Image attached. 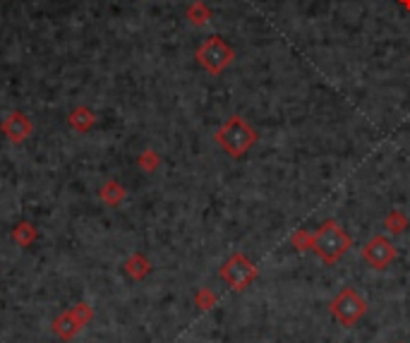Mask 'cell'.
<instances>
[{
	"instance_id": "cell-1",
	"label": "cell",
	"mask_w": 410,
	"mask_h": 343,
	"mask_svg": "<svg viewBox=\"0 0 410 343\" xmlns=\"http://www.w3.org/2000/svg\"><path fill=\"white\" fill-rule=\"evenodd\" d=\"M353 240L351 235L341 228V223H336L334 218L324 221L317 228V233L310 238V250H314V255L319 257L324 264H336L341 262L351 250Z\"/></svg>"
},
{
	"instance_id": "cell-2",
	"label": "cell",
	"mask_w": 410,
	"mask_h": 343,
	"mask_svg": "<svg viewBox=\"0 0 410 343\" xmlns=\"http://www.w3.org/2000/svg\"><path fill=\"white\" fill-rule=\"evenodd\" d=\"M216 142L221 144L230 156H243L245 151L257 142V132L252 130L240 115H233L226 125L216 132Z\"/></svg>"
},
{
	"instance_id": "cell-3",
	"label": "cell",
	"mask_w": 410,
	"mask_h": 343,
	"mask_svg": "<svg viewBox=\"0 0 410 343\" xmlns=\"http://www.w3.org/2000/svg\"><path fill=\"white\" fill-rule=\"evenodd\" d=\"M329 310H331V317H334L341 327L351 329L367 314V300H365L355 288H344L334 300H331Z\"/></svg>"
},
{
	"instance_id": "cell-4",
	"label": "cell",
	"mask_w": 410,
	"mask_h": 343,
	"mask_svg": "<svg viewBox=\"0 0 410 343\" xmlns=\"http://www.w3.org/2000/svg\"><path fill=\"white\" fill-rule=\"evenodd\" d=\"M197 60L209 72L218 75V72L226 70L230 65V60H233V48H230L221 36H211V38H206V41L202 43V48L197 50Z\"/></svg>"
},
{
	"instance_id": "cell-5",
	"label": "cell",
	"mask_w": 410,
	"mask_h": 343,
	"mask_svg": "<svg viewBox=\"0 0 410 343\" xmlns=\"http://www.w3.org/2000/svg\"><path fill=\"white\" fill-rule=\"evenodd\" d=\"M221 276L233 290H245L247 286H250L252 281L257 279V267L250 260H247L245 255L235 252V255L230 257L226 264H223Z\"/></svg>"
},
{
	"instance_id": "cell-6",
	"label": "cell",
	"mask_w": 410,
	"mask_h": 343,
	"mask_svg": "<svg viewBox=\"0 0 410 343\" xmlns=\"http://www.w3.org/2000/svg\"><path fill=\"white\" fill-rule=\"evenodd\" d=\"M396 245L391 243L386 235H374L369 238L362 247V260L372 269H386L391 262L396 260Z\"/></svg>"
},
{
	"instance_id": "cell-7",
	"label": "cell",
	"mask_w": 410,
	"mask_h": 343,
	"mask_svg": "<svg viewBox=\"0 0 410 343\" xmlns=\"http://www.w3.org/2000/svg\"><path fill=\"white\" fill-rule=\"evenodd\" d=\"M5 132H8L13 139H24L27 132H29V122L24 120V115L22 113H13L10 115V120L5 122Z\"/></svg>"
},
{
	"instance_id": "cell-8",
	"label": "cell",
	"mask_w": 410,
	"mask_h": 343,
	"mask_svg": "<svg viewBox=\"0 0 410 343\" xmlns=\"http://www.w3.org/2000/svg\"><path fill=\"white\" fill-rule=\"evenodd\" d=\"M408 226V218L403 216L401 211H391L389 216H386V228L391 230V233H403Z\"/></svg>"
},
{
	"instance_id": "cell-9",
	"label": "cell",
	"mask_w": 410,
	"mask_h": 343,
	"mask_svg": "<svg viewBox=\"0 0 410 343\" xmlns=\"http://www.w3.org/2000/svg\"><path fill=\"white\" fill-rule=\"evenodd\" d=\"M92 122H94V115L89 113L87 108H80V111H75V113H72V125H77L80 130H87Z\"/></svg>"
},
{
	"instance_id": "cell-10",
	"label": "cell",
	"mask_w": 410,
	"mask_h": 343,
	"mask_svg": "<svg viewBox=\"0 0 410 343\" xmlns=\"http://www.w3.org/2000/svg\"><path fill=\"white\" fill-rule=\"evenodd\" d=\"M206 17H209V10H206L204 5H199V3L195 5L192 10H190V20H192L195 24H204V22H206Z\"/></svg>"
}]
</instances>
